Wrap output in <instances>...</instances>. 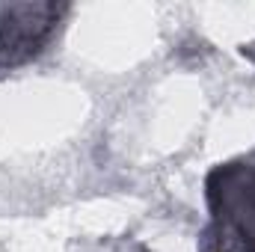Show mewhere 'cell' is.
<instances>
[{"label":"cell","instance_id":"obj_1","mask_svg":"<svg viewBox=\"0 0 255 252\" xmlns=\"http://www.w3.org/2000/svg\"><path fill=\"white\" fill-rule=\"evenodd\" d=\"M45 12V6H12L3 9L6 18H0V63H21L30 54H36V45L45 42L54 15L36 18Z\"/></svg>","mask_w":255,"mask_h":252}]
</instances>
